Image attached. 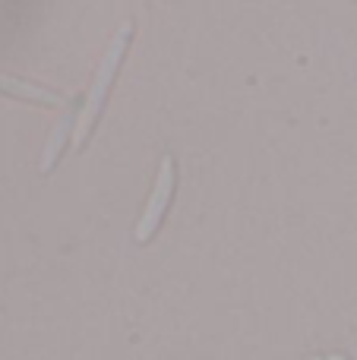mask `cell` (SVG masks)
I'll list each match as a JSON object with an SVG mask.
<instances>
[{
	"label": "cell",
	"mask_w": 357,
	"mask_h": 360,
	"mask_svg": "<svg viewBox=\"0 0 357 360\" xmlns=\"http://www.w3.org/2000/svg\"><path fill=\"white\" fill-rule=\"evenodd\" d=\"M130 41H133V22H126L124 29L117 32V38L111 41V48H108L101 67L95 70L89 92L82 95L79 101H73V114H76L73 146L76 149H82V146L89 143V136H92L95 124H98L101 111H105V105H108V95H111L114 79H117V73H120V63H124L126 51H130Z\"/></svg>",
	"instance_id": "cell-1"
},
{
	"label": "cell",
	"mask_w": 357,
	"mask_h": 360,
	"mask_svg": "<svg viewBox=\"0 0 357 360\" xmlns=\"http://www.w3.org/2000/svg\"><path fill=\"white\" fill-rule=\"evenodd\" d=\"M174 190H177V168H174V158L164 155L158 180H155V186H152V196H149V202H145L143 215H139L136 231H133V237H136L139 243L152 240L155 231L162 228L164 215H168V209H171V199H174Z\"/></svg>",
	"instance_id": "cell-2"
},
{
	"label": "cell",
	"mask_w": 357,
	"mask_h": 360,
	"mask_svg": "<svg viewBox=\"0 0 357 360\" xmlns=\"http://www.w3.org/2000/svg\"><path fill=\"white\" fill-rule=\"evenodd\" d=\"M339 360H345V357H339Z\"/></svg>",
	"instance_id": "cell-3"
}]
</instances>
